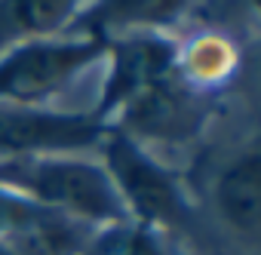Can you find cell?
<instances>
[{
  "mask_svg": "<svg viewBox=\"0 0 261 255\" xmlns=\"http://www.w3.org/2000/svg\"><path fill=\"white\" fill-rule=\"evenodd\" d=\"M98 154V163L108 172L126 218L163 231L175 240L191 234L197 221V203L188 191V182L169 163H163L148 145L136 142L117 126H108Z\"/></svg>",
  "mask_w": 261,
  "mask_h": 255,
  "instance_id": "6da1fadb",
  "label": "cell"
},
{
  "mask_svg": "<svg viewBox=\"0 0 261 255\" xmlns=\"http://www.w3.org/2000/svg\"><path fill=\"white\" fill-rule=\"evenodd\" d=\"M13 188L83 227H101L126 218V209L101 163L80 154L22 160L16 163Z\"/></svg>",
  "mask_w": 261,
  "mask_h": 255,
  "instance_id": "7a4b0ae2",
  "label": "cell"
},
{
  "mask_svg": "<svg viewBox=\"0 0 261 255\" xmlns=\"http://www.w3.org/2000/svg\"><path fill=\"white\" fill-rule=\"evenodd\" d=\"M105 59V40L89 34L25 40L0 49V105H43Z\"/></svg>",
  "mask_w": 261,
  "mask_h": 255,
  "instance_id": "3957f363",
  "label": "cell"
},
{
  "mask_svg": "<svg viewBox=\"0 0 261 255\" xmlns=\"http://www.w3.org/2000/svg\"><path fill=\"white\" fill-rule=\"evenodd\" d=\"M108 133L92 111H62L49 105H0V163L37 157H71L98 148Z\"/></svg>",
  "mask_w": 261,
  "mask_h": 255,
  "instance_id": "277c9868",
  "label": "cell"
},
{
  "mask_svg": "<svg viewBox=\"0 0 261 255\" xmlns=\"http://www.w3.org/2000/svg\"><path fill=\"white\" fill-rule=\"evenodd\" d=\"M178 49L181 43L172 40L166 31H129L105 40L108 71L92 105V114L101 123H111L120 108L139 98L145 89L163 83L178 71Z\"/></svg>",
  "mask_w": 261,
  "mask_h": 255,
  "instance_id": "5b68a950",
  "label": "cell"
},
{
  "mask_svg": "<svg viewBox=\"0 0 261 255\" xmlns=\"http://www.w3.org/2000/svg\"><path fill=\"white\" fill-rule=\"evenodd\" d=\"M215 98L212 92H203L191 86L178 71L166 77L163 83L145 89L139 98H133L120 114L108 123L117 126L136 142H160V145H181L197 139L206 123L215 114Z\"/></svg>",
  "mask_w": 261,
  "mask_h": 255,
  "instance_id": "8992f818",
  "label": "cell"
},
{
  "mask_svg": "<svg viewBox=\"0 0 261 255\" xmlns=\"http://www.w3.org/2000/svg\"><path fill=\"white\" fill-rule=\"evenodd\" d=\"M89 231L0 182V240L19 255H77Z\"/></svg>",
  "mask_w": 261,
  "mask_h": 255,
  "instance_id": "52a82bcc",
  "label": "cell"
},
{
  "mask_svg": "<svg viewBox=\"0 0 261 255\" xmlns=\"http://www.w3.org/2000/svg\"><path fill=\"white\" fill-rule=\"evenodd\" d=\"M212 206L221 227L255 246L261 237V151L258 145L243 148L224 163L212 185Z\"/></svg>",
  "mask_w": 261,
  "mask_h": 255,
  "instance_id": "ba28073f",
  "label": "cell"
},
{
  "mask_svg": "<svg viewBox=\"0 0 261 255\" xmlns=\"http://www.w3.org/2000/svg\"><path fill=\"white\" fill-rule=\"evenodd\" d=\"M194 0H92V7L74 22L71 34H89L98 40L129 31H166Z\"/></svg>",
  "mask_w": 261,
  "mask_h": 255,
  "instance_id": "9c48e42d",
  "label": "cell"
},
{
  "mask_svg": "<svg viewBox=\"0 0 261 255\" xmlns=\"http://www.w3.org/2000/svg\"><path fill=\"white\" fill-rule=\"evenodd\" d=\"M92 0H0V49L25 40L65 37Z\"/></svg>",
  "mask_w": 261,
  "mask_h": 255,
  "instance_id": "30bf717a",
  "label": "cell"
},
{
  "mask_svg": "<svg viewBox=\"0 0 261 255\" xmlns=\"http://www.w3.org/2000/svg\"><path fill=\"white\" fill-rule=\"evenodd\" d=\"M237 68L240 53L224 34H200L191 43H181L178 49V74L191 86L212 95H218V89L233 80Z\"/></svg>",
  "mask_w": 261,
  "mask_h": 255,
  "instance_id": "8fae6325",
  "label": "cell"
},
{
  "mask_svg": "<svg viewBox=\"0 0 261 255\" xmlns=\"http://www.w3.org/2000/svg\"><path fill=\"white\" fill-rule=\"evenodd\" d=\"M77 255H188L181 240L133 218L92 227Z\"/></svg>",
  "mask_w": 261,
  "mask_h": 255,
  "instance_id": "7c38bea8",
  "label": "cell"
},
{
  "mask_svg": "<svg viewBox=\"0 0 261 255\" xmlns=\"http://www.w3.org/2000/svg\"><path fill=\"white\" fill-rule=\"evenodd\" d=\"M13 175H16V163H0V182L13 185Z\"/></svg>",
  "mask_w": 261,
  "mask_h": 255,
  "instance_id": "4fadbf2b",
  "label": "cell"
},
{
  "mask_svg": "<svg viewBox=\"0 0 261 255\" xmlns=\"http://www.w3.org/2000/svg\"><path fill=\"white\" fill-rule=\"evenodd\" d=\"M0 255H19V252H16V249H13V246H7V243H4V240H0Z\"/></svg>",
  "mask_w": 261,
  "mask_h": 255,
  "instance_id": "5bb4252c",
  "label": "cell"
}]
</instances>
